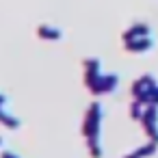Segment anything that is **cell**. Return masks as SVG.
Here are the masks:
<instances>
[{"label":"cell","instance_id":"52a82bcc","mask_svg":"<svg viewBox=\"0 0 158 158\" xmlns=\"http://www.w3.org/2000/svg\"><path fill=\"white\" fill-rule=\"evenodd\" d=\"M156 149H158V143L149 141L147 145H141V147H136V149L128 152L123 158H149V156H154V154H156Z\"/></svg>","mask_w":158,"mask_h":158},{"label":"cell","instance_id":"30bf717a","mask_svg":"<svg viewBox=\"0 0 158 158\" xmlns=\"http://www.w3.org/2000/svg\"><path fill=\"white\" fill-rule=\"evenodd\" d=\"M145 108H147V104H145V102H141V100H134V102L130 104V117H132L134 121H141V117H143Z\"/></svg>","mask_w":158,"mask_h":158},{"label":"cell","instance_id":"7c38bea8","mask_svg":"<svg viewBox=\"0 0 158 158\" xmlns=\"http://www.w3.org/2000/svg\"><path fill=\"white\" fill-rule=\"evenodd\" d=\"M0 158H20L15 152H11V149H5L2 154H0Z\"/></svg>","mask_w":158,"mask_h":158},{"label":"cell","instance_id":"5b68a950","mask_svg":"<svg viewBox=\"0 0 158 158\" xmlns=\"http://www.w3.org/2000/svg\"><path fill=\"white\" fill-rule=\"evenodd\" d=\"M152 35V28L147 26V24H132L128 31H123V35H121V39H123V44L126 41H132V39H141V37H149Z\"/></svg>","mask_w":158,"mask_h":158},{"label":"cell","instance_id":"8fae6325","mask_svg":"<svg viewBox=\"0 0 158 158\" xmlns=\"http://www.w3.org/2000/svg\"><path fill=\"white\" fill-rule=\"evenodd\" d=\"M89 154H91V158H102V156H104V147H102V143L91 145V147H89Z\"/></svg>","mask_w":158,"mask_h":158},{"label":"cell","instance_id":"4fadbf2b","mask_svg":"<svg viewBox=\"0 0 158 158\" xmlns=\"http://www.w3.org/2000/svg\"><path fill=\"white\" fill-rule=\"evenodd\" d=\"M0 104H7V95L5 93H0Z\"/></svg>","mask_w":158,"mask_h":158},{"label":"cell","instance_id":"9c48e42d","mask_svg":"<svg viewBox=\"0 0 158 158\" xmlns=\"http://www.w3.org/2000/svg\"><path fill=\"white\" fill-rule=\"evenodd\" d=\"M0 123H2V126H7V128H11V130H15V128H20V123H22V121H20L15 115L7 113L5 104H0Z\"/></svg>","mask_w":158,"mask_h":158},{"label":"cell","instance_id":"3957f363","mask_svg":"<svg viewBox=\"0 0 158 158\" xmlns=\"http://www.w3.org/2000/svg\"><path fill=\"white\" fill-rule=\"evenodd\" d=\"M141 123H143L145 134L154 143H158V106L156 104H147V108H145V113L141 117Z\"/></svg>","mask_w":158,"mask_h":158},{"label":"cell","instance_id":"5bb4252c","mask_svg":"<svg viewBox=\"0 0 158 158\" xmlns=\"http://www.w3.org/2000/svg\"><path fill=\"white\" fill-rule=\"evenodd\" d=\"M0 145H2V136H0Z\"/></svg>","mask_w":158,"mask_h":158},{"label":"cell","instance_id":"6da1fadb","mask_svg":"<svg viewBox=\"0 0 158 158\" xmlns=\"http://www.w3.org/2000/svg\"><path fill=\"white\" fill-rule=\"evenodd\" d=\"M102 119H104V106L100 102H91V106L85 113V123H82V134L87 139V147L102 143Z\"/></svg>","mask_w":158,"mask_h":158},{"label":"cell","instance_id":"ba28073f","mask_svg":"<svg viewBox=\"0 0 158 158\" xmlns=\"http://www.w3.org/2000/svg\"><path fill=\"white\" fill-rule=\"evenodd\" d=\"M152 46H154V39L152 37H141V39L126 41V50L128 52H147Z\"/></svg>","mask_w":158,"mask_h":158},{"label":"cell","instance_id":"277c9868","mask_svg":"<svg viewBox=\"0 0 158 158\" xmlns=\"http://www.w3.org/2000/svg\"><path fill=\"white\" fill-rule=\"evenodd\" d=\"M100 74H104L102 72V61L100 59H85V85L89 87Z\"/></svg>","mask_w":158,"mask_h":158},{"label":"cell","instance_id":"7a4b0ae2","mask_svg":"<svg viewBox=\"0 0 158 158\" xmlns=\"http://www.w3.org/2000/svg\"><path fill=\"white\" fill-rule=\"evenodd\" d=\"M119 85V76L115 74H100L91 85H89V91L93 95H106V93H113Z\"/></svg>","mask_w":158,"mask_h":158},{"label":"cell","instance_id":"8992f818","mask_svg":"<svg viewBox=\"0 0 158 158\" xmlns=\"http://www.w3.org/2000/svg\"><path fill=\"white\" fill-rule=\"evenodd\" d=\"M37 35L41 39H46V41H56V39L63 37V31L56 28V26H50V24H39L37 26Z\"/></svg>","mask_w":158,"mask_h":158}]
</instances>
